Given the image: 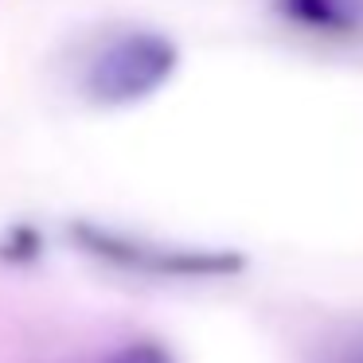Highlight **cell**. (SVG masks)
I'll return each instance as SVG.
<instances>
[{
	"label": "cell",
	"mask_w": 363,
	"mask_h": 363,
	"mask_svg": "<svg viewBox=\"0 0 363 363\" xmlns=\"http://www.w3.org/2000/svg\"><path fill=\"white\" fill-rule=\"evenodd\" d=\"M180 67V48L149 28H125L98 43L82 67V90L94 106H137L164 90Z\"/></svg>",
	"instance_id": "6da1fadb"
},
{
	"label": "cell",
	"mask_w": 363,
	"mask_h": 363,
	"mask_svg": "<svg viewBox=\"0 0 363 363\" xmlns=\"http://www.w3.org/2000/svg\"><path fill=\"white\" fill-rule=\"evenodd\" d=\"M74 238L86 254L110 262L121 269H137V274H157V277H223L242 269V254L227 250H172V246L149 242V238H133L121 230L106 227H74Z\"/></svg>",
	"instance_id": "7a4b0ae2"
},
{
	"label": "cell",
	"mask_w": 363,
	"mask_h": 363,
	"mask_svg": "<svg viewBox=\"0 0 363 363\" xmlns=\"http://www.w3.org/2000/svg\"><path fill=\"white\" fill-rule=\"evenodd\" d=\"M285 20L316 35H352L363 20L359 0H277Z\"/></svg>",
	"instance_id": "3957f363"
},
{
	"label": "cell",
	"mask_w": 363,
	"mask_h": 363,
	"mask_svg": "<svg viewBox=\"0 0 363 363\" xmlns=\"http://www.w3.org/2000/svg\"><path fill=\"white\" fill-rule=\"evenodd\" d=\"M102 363H176L160 340H129V344L113 347Z\"/></svg>",
	"instance_id": "277c9868"
},
{
	"label": "cell",
	"mask_w": 363,
	"mask_h": 363,
	"mask_svg": "<svg viewBox=\"0 0 363 363\" xmlns=\"http://www.w3.org/2000/svg\"><path fill=\"white\" fill-rule=\"evenodd\" d=\"M320 363H363V328L344 332V336L320 355Z\"/></svg>",
	"instance_id": "5b68a950"
}]
</instances>
